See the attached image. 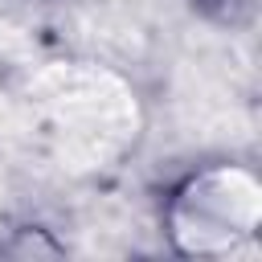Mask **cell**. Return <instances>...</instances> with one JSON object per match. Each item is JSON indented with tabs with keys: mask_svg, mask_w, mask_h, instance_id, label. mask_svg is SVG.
I'll list each match as a JSON object with an SVG mask.
<instances>
[{
	"mask_svg": "<svg viewBox=\"0 0 262 262\" xmlns=\"http://www.w3.org/2000/svg\"><path fill=\"white\" fill-rule=\"evenodd\" d=\"M0 4H4V0H0Z\"/></svg>",
	"mask_w": 262,
	"mask_h": 262,
	"instance_id": "3",
	"label": "cell"
},
{
	"mask_svg": "<svg viewBox=\"0 0 262 262\" xmlns=\"http://www.w3.org/2000/svg\"><path fill=\"white\" fill-rule=\"evenodd\" d=\"M172 237L184 254L221 258L254 242L262 221V188L254 172L221 164L192 176L172 201Z\"/></svg>",
	"mask_w": 262,
	"mask_h": 262,
	"instance_id": "2",
	"label": "cell"
},
{
	"mask_svg": "<svg viewBox=\"0 0 262 262\" xmlns=\"http://www.w3.org/2000/svg\"><path fill=\"white\" fill-rule=\"evenodd\" d=\"M33 119L41 139L66 164H106L135 139V98L111 74L57 66L33 86Z\"/></svg>",
	"mask_w": 262,
	"mask_h": 262,
	"instance_id": "1",
	"label": "cell"
}]
</instances>
